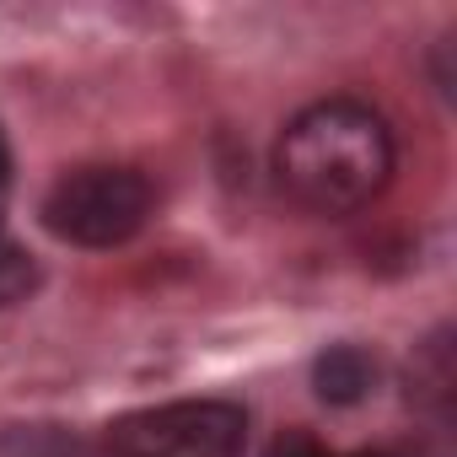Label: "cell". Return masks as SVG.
<instances>
[{"mask_svg":"<svg viewBox=\"0 0 457 457\" xmlns=\"http://www.w3.org/2000/svg\"><path fill=\"white\" fill-rule=\"evenodd\" d=\"M275 178L296 204L318 215H350L387 188L393 129L355 97H323L286 124L275 145Z\"/></svg>","mask_w":457,"mask_h":457,"instance_id":"1","label":"cell"},{"mask_svg":"<svg viewBox=\"0 0 457 457\" xmlns=\"http://www.w3.org/2000/svg\"><path fill=\"white\" fill-rule=\"evenodd\" d=\"M151 199L135 167H76L44 194V226L71 248H119L151 220Z\"/></svg>","mask_w":457,"mask_h":457,"instance_id":"2","label":"cell"},{"mask_svg":"<svg viewBox=\"0 0 457 457\" xmlns=\"http://www.w3.org/2000/svg\"><path fill=\"white\" fill-rule=\"evenodd\" d=\"M248 414L226 398H183L124 414L108 430L113 457H243Z\"/></svg>","mask_w":457,"mask_h":457,"instance_id":"3","label":"cell"},{"mask_svg":"<svg viewBox=\"0 0 457 457\" xmlns=\"http://www.w3.org/2000/svg\"><path fill=\"white\" fill-rule=\"evenodd\" d=\"M371 382H377V361L361 350V345H334V350H323L318 355V366H312V387H318V398L323 403H361L366 393H371Z\"/></svg>","mask_w":457,"mask_h":457,"instance_id":"4","label":"cell"},{"mask_svg":"<svg viewBox=\"0 0 457 457\" xmlns=\"http://www.w3.org/2000/svg\"><path fill=\"white\" fill-rule=\"evenodd\" d=\"M33 286H38V264H33V253L0 237V312L17 307V302H28Z\"/></svg>","mask_w":457,"mask_h":457,"instance_id":"5","label":"cell"},{"mask_svg":"<svg viewBox=\"0 0 457 457\" xmlns=\"http://www.w3.org/2000/svg\"><path fill=\"white\" fill-rule=\"evenodd\" d=\"M264 457H339V452H328V446H323V441H312L307 430H286Z\"/></svg>","mask_w":457,"mask_h":457,"instance_id":"6","label":"cell"},{"mask_svg":"<svg viewBox=\"0 0 457 457\" xmlns=\"http://www.w3.org/2000/svg\"><path fill=\"white\" fill-rule=\"evenodd\" d=\"M6 178H12V156H6V135H0V194H6Z\"/></svg>","mask_w":457,"mask_h":457,"instance_id":"7","label":"cell"}]
</instances>
